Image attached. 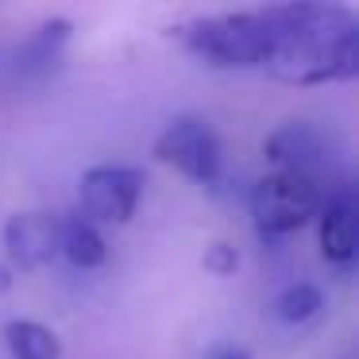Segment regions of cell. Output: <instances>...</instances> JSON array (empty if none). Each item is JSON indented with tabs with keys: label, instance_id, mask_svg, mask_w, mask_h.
Listing matches in <instances>:
<instances>
[{
	"label": "cell",
	"instance_id": "5b68a950",
	"mask_svg": "<svg viewBox=\"0 0 359 359\" xmlns=\"http://www.w3.org/2000/svg\"><path fill=\"white\" fill-rule=\"evenodd\" d=\"M263 155L274 170L286 174H302V178L317 182L320 189H332L336 182V166H332V151L320 128L305 124V120H290V124L274 128L263 140Z\"/></svg>",
	"mask_w": 359,
	"mask_h": 359
},
{
	"label": "cell",
	"instance_id": "277c9868",
	"mask_svg": "<svg viewBox=\"0 0 359 359\" xmlns=\"http://www.w3.org/2000/svg\"><path fill=\"white\" fill-rule=\"evenodd\" d=\"M151 155L163 166H174L178 174H186L197 186H217L220 170H224V158H220V140L212 132V124L205 116H174L170 124L158 132Z\"/></svg>",
	"mask_w": 359,
	"mask_h": 359
},
{
	"label": "cell",
	"instance_id": "9a60e30c",
	"mask_svg": "<svg viewBox=\"0 0 359 359\" xmlns=\"http://www.w3.org/2000/svg\"><path fill=\"white\" fill-rule=\"evenodd\" d=\"M212 359H251L248 351H236V348H228V351H217Z\"/></svg>",
	"mask_w": 359,
	"mask_h": 359
},
{
	"label": "cell",
	"instance_id": "3957f363",
	"mask_svg": "<svg viewBox=\"0 0 359 359\" xmlns=\"http://www.w3.org/2000/svg\"><path fill=\"white\" fill-rule=\"evenodd\" d=\"M325 194L328 189H320L317 182L302 178V174L271 170L266 178H259L251 186V220H255V232L266 243L294 236L297 228L317 220Z\"/></svg>",
	"mask_w": 359,
	"mask_h": 359
},
{
	"label": "cell",
	"instance_id": "52a82bcc",
	"mask_svg": "<svg viewBox=\"0 0 359 359\" xmlns=\"http://www.w3.org/2000/svg\"><path fill=\"white\" fill-rule=\"evenodd\" d=\"M317 240H320V255L328 266L336 271H351L359 255V201H355V186L348 178H340L332 189L325 194L317 212Z\"/></svg>",
	"mask_w": 359,
	"mask_h": 359
},
{
	"label": "cell",
	"instance_id": "7c38bea8",
	"mask_svg": "<svg viewBox=\"0 0 359 359\" xmlns=\"http://www.w3.org/2000/svg\"><path fill=\"white\" fill-rule=\"evenodd\" d=\"M320 305H325L320 286H313V282H294V286H286L274 297L271 309L282 325H305V320H313L320 313Z\"/></svg>",
	"mask_w": 359,
	"mask_h": 359
},
{
	"label": "cell",
	"instance_id": "30bf717a",
	"mask_svg": "<svg viewBox=\"0 0 359 359\" xmlns=\"http://www.w3.org/2000/svg\"><path fill=\"white\" fill-rule=\"evenodd\" d=\"M58 255L74 266V271H97L109 259V243L97 232V224H89L86 217L62 220V240H58Z\"/></svg>",
	"mask_w": 359,
	"mask_h": 359
},
{
	"label": "cell",
	"instance_id": "7a4b0ae2",
	"mask_svg": "<svg viewBox=\"0 0 359 359\" xmlns=\"http://www.w3.org/2000/svg\"><path fill=\"white\" fill-rule=\"evenodd\" d=\"M170 35L209 70H263L271 47V16L266 8L194 16L170 27Z\"/></svg>",
	"mask_w": 359,
	"mask_h": 359
},
{
	"label": "cell",
	"instance_id": "8fae6325",
	"mask_svg": "<svg viewBox=\"0 0 359 359\" xmlns=\"http://www.w3.org/2000/svg\"><path fill=\"white\" fill-rule=\"evenodd\" d=\"M4 344L12 359H62V340L39 320H8Z\"/></svg>",
	"mask_w": 359,
	"mask_h": 359
},
{
	"label": "cell",
	"instance_id": "6da1fadb",
	"mask_svg": "<svg viewBox=\"0 0 359 359\" xmlns=\"http://www.w3.org/2000/svg\"><path fill=\"white\" fill-rule=\"evenodd\" d=\"M263 70L282 86H332L359 74V20L344 4H266Z\"/></svg>",
	"mask_w": 359,
	"mask_h": 359
},
{
	"label": "cell",
	"instance_id": "4fadbf2b",
	"mask_svg": "<svg viewBox=\"0 0 359 359\" xmlns=\"http://www.w3.org/2000/svg\"><path fill=\"white\" fill-rule=\"evenodd\" d=\"M201 266L209 274H217V278H228V274H236V266H240V251H236L232 243L217 240V243H209V248H205Z\"/></svg>",
	"mask_w": 359,
	"mask_h": 359
},
{
	"label": "cell",
	"instance_id": "8992f818",
	"mask_svg": "<svg viewBox=\"0 0 359 359\" xmlns=\"http://www.w3.org/2000/svg\"><path fill=\"white\" fill-rule=\"evenodd\" d=\"M143 197L140 166H89L81 174V209L89 224H128Z\"/></svg>",
	"mask_w": 359,
	"mask_h": 359
},
{
	"label": "cell",
	"instance_id": "ba28073f",
	"mask_svg": "<svg viewBox=\"0 0 359 359\" xmlns=\"http://www.w3.org/2000/svg\"><path fill=\"white\" fill-rule=\"evenodd\" d=\"M58 240H62V217L55 212H16L4 224V251H8L12 271H39L55 263Z\"/></svg>",
	"mask_w": 359,
	"mask_h": 359
},
{
	"label": "cell",
	"instance_id": "9c48e42d",
	"mask_svg": "<svg viewBox=\"0 0 359 359\" xmlns=\"http://www.w3.org/2000/svg\"><path fill=\"white\" fill-rule=\"evenodd\" d=\"M70 35H74V24L66 16L43 20V24L16 47V70L24 74V78H47V74L62 62L66 47H70Z\"/></svg>",
	"mask_w": 359,
	"mask_h": 359
},
{
	"label": "cell",
	"instance_id": "5bb4252c",
	"mask_svg": "<svg viewBox=\"0 0 359 359\" xmlns=\"http://www.w3.org/2000/svg\"><path fill=\"white\" fill-rule=\"evenodd\" d=\"M12 290V271L8 266H0V294H8Z\"/></svg>",
	"mask_w": 359,
	"mask_h": 359
}]
</instances>
